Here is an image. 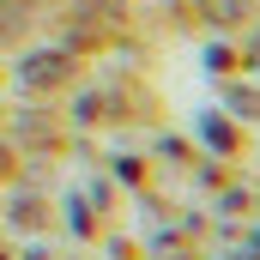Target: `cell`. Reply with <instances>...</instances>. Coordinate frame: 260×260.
<instances>
[{
    "instance_id": "cell-1",
    "label": "cell",
    "mask_w": 260,
    "mask_h": 260,
    "mask_svg": "<svg viewBox=\"0 0 260 260\" xmlns=\"http://www.w3.org/2000/svg\"><path fill=\"white\" fill-rule=\"evenodd\" d=\"M67 79H73V55H67V49H37V55L18 61V85H24V97H49V91H61Z\"/></svg>"
},
{
    "instance_id": "cell-2",
    "label": "cell",
    "mask_w": 260,
    "mask_h": 260,
    "mask_svg": "<svg viewBox=\"0 0 260 260\" xmlns=\"http://www.w3.org/2000/svg\"><path fill=\"white\" fill-rule=\"evenodd\" d=\"M12 37H24V6L0 0V43H12Z\"/></svg>"
},
{
    "instance_id": "cell-3",
    "label": "cell",
    "mask_w": 260,
    "mask_h": 260,
    "mask_svg": "<svg viewBox=\"0 0 260 260\" xmlns=\"http://www.w3.org/2000/svg\"><path fill=\"white\" fill-rule=\"evenodd\" d=\"M37 6H49V0H37Z\"/></svg>"
}]
</instances>
